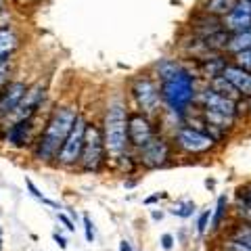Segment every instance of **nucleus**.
<instances>
[{"label": "nucleus", "instance_id": "nucleus-1", "mask_svg": "<svg viewBox=\"0 0 251 251\" xmlns=\"http://www.w3.org/2000/svg\"><path fill=\"white\" fill-rule=\"evenodd\" d=\"M161 88V100L166 113L172 115L178 124H182L191 109L197 105L199 94V74L191 69L188 65H182L176 74L159 82Z\"/></svg>", "mask_w": 251, "mask_h": 251}, {"label": "nucleus", "instance_id": "nucleus-2", "mask_svg": "<svg viewBox=\"0 0 251 251\" xmlns=\"http://www.w3.org/2000/svg\"><path fill=\"white\" fill-rule=\"evenodd\" d=\"M77 120H80V113H77V109L72 105H61L57 109H52L50 117L46 120L42 134L38 136L36 145H34V159L36 161L57 159L63 143L67 140L69 132L74 130Z\"/></svg>", "mask_w": 251, "mask_h": 251}, {"label": "nucleus", "instance_id": "nucleus-3", "mask_svg": "<svg viewBox=\"0 0 251 251\" xmlns=\"http://www.w3.org/2000/svg\"><path fill=\"white\" fill-rule=\"evenodd\" d=\"M128 107L122 99L109 100L103 115V138H105V149L111 159H117L120 155L128 153L130 140H128Z\"/></svg>", "mask_w": 251, "mask_h": 251}, {"label": "nucleus", "instance_id": "nucleus-4", "mask_svg": "<svg viewBox=\"0 0 251 251\" xmlns=\"http://www.w3.org/2000/svg\"><path fill=\"white\" fill-rule=\"evenodd\" d=\"M170 138H172L174 149L184 157L209 155V153H214L220 145L214 136L207 134V132H203L201 128H197V126L186 124V122L178 124Z\"/></svg>", "mask_w": 251, "mask_h": 251}, {"label": "nucleus", "instance_id": "nucleus-5", "mask_svg": "<svg viewBox=\"0 0 251 251\" xmlns=\"http://www.w3.org/2000/svg\"><path fill=\"white\" fill-rule=\"evenodd\" d=\"M130 97L136 105V111L153 117V120L161 113L163 107L161 88H159V80L153 74H138L136 77H132Z\"/></svg>", "mask_w": 251, "mask_h": 251}, {"label": "nucleus", "instance_id": "nucleus-6", "mask_svg": "<svg viewBox=\"0 0 251 251\" xmlns=\"http://www.w3.org/2000/svg\"><path fill=\"white\" fill-rule=\"evenodd\" d=\"M174 153L176 149L172 145V138L159 132L143 149H138L136 159H138V166H143L145 170H163L174 163Z\"/></svg>", "mask_w": 251, "mask_h": 251}, {"label": "nucleus", "instance_id": "nucleus-7", "mask_svg": "<svg viewBox=\"0 0 251 251\" xmlns=\"http://www.w3.org/2000/svg\"><path fill=\"white\" fill-rule=\"evenodd\" d=\"M197 107L199 109H207V111L222 113V115H228V117H234V120H241V115L245 113V100H237V99L226 97V94H220L218 90L211 88L209 84H205L203 88H199Z\"/></svg>", "mask_w": 251, "mask_h": 251}, {"label": "nucleus", "instance_id": "nucleus-8", "mask_svg": "<svg viewBox=\"0 0 251 251\" xmlns=\"http://www.w3.org/2000/svg\"><path fill=\"white\" fill-rule=\"evenodd\" d=\"M105 138H103V128L100 126L88 124L86 128V138H84V149L80 157V168L84 172H97L103 163L105 157Z\"/></svg>", "mask_w": 251, "mask_h": 251}, {"label": "nucleus", "instance_id": "nucleus-9", "mask_svg": "<svg viewBox=\"0 0 251 251\" xmlns=\"http://www.w3.org/2000/svg\"><path fill=\"white\" fill-rule=\"evenodd\" d=\"M86 128H88V122L80 115V120L75 122L74 130L69 132L67 140L63 143L61 151L57 155V163L63 168H74L75 163H80L82 157V149H84V138H86Z\"/></svg>", "mask_w": 251, "mask_h": 251}, {"label": "nucleus", "instance_id": "nucleus-10", "mask_svg": "<svg viewBox=\"0 0 251 251\" xmlns=\"http://www.w3.org/2000/svg\"><path fill=\"white\" fill-rule=\"evenodd\" d=\"M157 134H159V130H157L153 117H149L140 111L130 113V117H128V140H130L132 149H136V151L143 149L149 140H153Z\"/></svg>", "mask_w": 251, "mask_h": 251}, {"label": "nucleus", "instance_id": "nucleus-11", "mask_svg": "<svg viewBox=\"0 0 251 251\" xmlns=\"http://www.w3.org/2000/svg\"><path fill=\"white\" fill-rule=\"evenodd\" d=\"M46 100V86L42 82H36L34 86H29L25 97L21 99V103L17 105V109L13 111V115L9 117V124L13 122H19V120H25V117H34L38 113V109H42Z\"/></svg>", "mask_w": 251, "mask_h": 251}, {"label": "nucleus", "instance_id": "nucleus-12", "mask_svg": "<svg viewBox=\"0 0 251 251\" xmlns=\"http://www.w3.org/2000/svg\"><path fill=\"white\" fill-rule=\"evenodd\" d=\"M230 57L226 52H205L201 57H195V72L199 74V77H203L205 82L214 80V77L222 75L224 67L228 65Z\"/></svg>", "mask_w": 251, "mask_h": 251}, {"label": "nucleus", "instance_id": "nucleus-13", "mask_svg": "<svg viewBox=\"0 0 251 251\" xmlns=\"http://www.w3.org/2000/svg\"><path fill=\"white\" fill-rule=\"evenodd\" d=\"M29 86L21 80L9 82L0 90V122H6L13 115V111L17 109V105L21 103V99L25 97Z\"/></svg>", "mask_w": 251, "mask_h": 251}, {"label": "nucleus", "instance_id": "nucleus-14", "mask_svg": "<svg viewBox=\"0 0 251 251\" xmlns=\"http://www.w3.org/2000/svg\"><path fill=\"white\" fill-rule=\"evenodd\" d=\"M222 25L228 34H239L251 27V2L249 0H239L237 6L222 19Z\"/></svg>", "mask_w": 251, "mask_h": 251}, {"label": "nucleus", "instance_id": "nucleus-15", "mask_svg": "<svg viewBox=\"0 0 251 251\" xmlns=\"http://www.w3.org/2000/svg\"><path fill=\"white\" fill-rule=\"evenodd\" d=\"M31 132H34V117H25V120L13 122L6 126V143L11 147H25L31 143Z\"/></svg>", "mask_w": 251, "mask_h": 251}, {"label": "nucleus", "instance_id": "nucleus-16", "mask_svg": "<svg viewBox=\"0 0 251 251\" xmlns=\"http://www.w3.org/2000/svg\"><path fill=\"white\" fill-rule=\"evenodd\" d=\"M222 75L234 86V88L239 90V94H241V97L245 99V100L251 99V72H247V69L239 67L237 63L228 61V65L224 67Z\"/></svg>", "mask_w": 251, "mask_h": 251}, {"label": "nucleus", "instance_id": "nucleus-17", "mask_svg": "<svg viewBox=\"0 0 251 251\" xmlns=\"http://www.w3.org/2000/svg\"><path fill=\"white\" fill-rule=\"evenodd\" d=\"M19 44H21V38L17 29L9 25V23L0 25V65L11 63V57L17 52Z\"/></svg>", "mask_w": 251, "mask_h": 251}, {"label": "nucleus", "instance_id": "nucleus-18", "mask_svg": "<svg viewBox=\"0 0 251 251\" xmlns=\"http://www.w3.org/2000/svg\"><path fill=\"white\" fill-rule=\"evenodd\" d=\"M220 29H224L222 19L214 17V15H207L203 11H199L197 15H195V19L191 23V31H193V36H197V38H207V36L216 34V31H220Z\"/></svg>", "mask_w": 251, "mask_h": 251}, {"label": "nucleus", "instance_id": "nucleus-19", "mask_svg": "<svg viewBox=\"0 0 251 251\" xmlns=\"http://www.w3.org/2000/svg\"><path fill=\"white\" fill-rule=\"evenodd\" d=\"M232 218L243 220V222H251V182L241 184L237 188V199H234Z\"/></svg>", "mask_w": 251, "mask_h": 251}, {"label": "nucleus", "instance_id": "nucleus-20", "mask_svg": "<svg viewBox=\"0 0 251 251\" xmlns=\"http://www.w3.org/2000/svg\"><path fill=\"white\" fill-rule=\"evenodd\" d=\"M228 216H232V209H230V201L226 195H220L218 201H216V207L214 211H211V224H209V232L216 234L220 232L222 228H226V220H228Z\"/></svg>", "mask_w": 251, "mask_h": 251}, {"label": "nucleus", "instance_id": "nucleus-21", "mask_svg": "<svg viewBox=\"0 0 251 251\" xmlns=\"http://www.w3.org/2000/svg\"><path fill=\"white\" fill-rule=\"evenodd\" d=\"M239 0H201L199 4V11L207 13V15H214L218 19H224L234 6H237Z\"/></svg>", "mask_w": 251, "mask_h": 251}, {"label": "nucleus", "instance_id": "nucleus-22", "mask_svg": "<svg viewBox=\"0 0 251 251\" xmlns=\"http://www.w3.org/2000/svg\"><path fill=\"white\" fill-rule=\"evenodd\" d=\"M224 237H230L234 241H241L251 247V222H243V220H234L224 228Z\"/></svg>", "mask_w": 251, "mask_h": 251}, {"label": "nucleus", "instance_id": "nucleus-23", "mask_svg": "<svg viewBox=\"0 0 251 251\" xmlns=\"http://www.w3.org/2000/svg\"><path fill=\"white\" fill-rule=\"evenodd\" d=\"M251 49V27L245 29V31H239V34H230V42L226 46V54L232 57L241 50H247Z\"/></svg>", "mask_w": 251, "mask_h": 251}, {"label": "nucleus", "instance_id": "nucleus-24", "mask_svg": "<svg viewBox=\"0 0 251 251\" xmlns=\"http://www.w3.org/2000/svg\"><path fill=\"white\" fill-rule=\"evenodd\" d=\"M182 65H184V63L178 61V59H159L153 65V75L161 82V80H166V77H170L172 74H176Z\"/></svg>", "mask_w": 251, "mask_h": 251}, {"label": "nucleus", "instance_id": "nucleus-25", "mask_svg": "<svg viewBox=\"0 0 251 251\" xmlns=\"http://www.w3.org/2000/svg\"><path fill=\"white\" fill-rule=\"evenodd\" d=\"M205 84H209L211 88H214V90H218L220 94H226V97H230V99H237V100H245V99H243L241 94H239V90L234 88V86H232L228 80H226L224 75H218V77H214V80H209V82H205Z\"/></svg>", "mask_w": 251, "mask_h": 251}, {"label": "nucleus", "instance_id": "nucleus-26", "mask_svg": "<svg viewBox=\"0 0 251 251\" xmlns=\"http://www.w3.org/2000/svg\"><path fill=\"white\" fill-rule=\"evenodd\" d=\"M170 214L176 216V218H182V220L191 218L195 214V201L193 199H180V201H176L174 205H172Z\"/></svg>", "mask_w": 251, "mask_h": 251}, {"label": "nucleus", "instance_id": "nucleus-27", "mask_svg": "<svg viewBox=\"0 0 251 251\" xmlns=\"http://www.w3.org/2000/svg\"><path fill=\"white\" fill-rule=\"evenodd\" d=\"M218 251H251V247L245 245V243H241V241H234L230 237H224L222 241L218 243Z\"/></svg>", "mask_w": 251, "mask_h": 251}, {"label": "nucleus", "instance_id": "nucleus-28", "mask_svg": "<svg viewBox=\"0 0 251 251\" xmlns=\"http://www.w3.org/2000/svg\"><path fill=\"white\" fill-rule=\"evenodd\" d=\"M25 186H27V191H29V195H31V197H34V199L42 201L44 205H50V207H54V209H61V205H59V203H54V201H50V199H46L44 195H42V193H40V191H38V188H36V184L31 182L29 178H25Z\"/></svg>", "mask_w": 251, "mask_h": 251}, {"label": "nucleus", "instance_id": "nucleus-29", "mask_svg": "<svg viewBox=\"0 0 251 251\" xmlns=\"http://www.w3.org/2000/svg\"><path fill=\"white\" fill-rule=\"evenodd\" d=\"M211 211L214 209H203L199 218H197V234L199 237H203L207 230H209V224H211Z\"/></svg>", "mask_w": 251, "mask_h": 251}, {"label": "nucleus", "instance_id": "nucleus-30", "mask_svg": "<svg viewBox=\"0 0 251 251\" xmlns=\"http://www.w3.org/2000/svg\"><path fill=\"white\" fill-rule=\"evenodd\" d=\"M230 61H232V63H237L239 67L247 69V72H251V49L241 50V52H237V54H232Z\"/></svg>", "mask_w": 251, "mask_h": 251}, {"label": "nucleus", "instance_id": "nucleus-31", "mask_svg": "<svg viewBox=\"0 0 251 251\" xmlns=\"http://www.w3.org/2000/svg\"><path fill=\"white\" fill-rule=\"evenodd\" d=\"M9 82H11V65L4 63V65H0V90H2Z\"/></svg>", "mask_w": 251, "mask_h": 251}, {"label": "nucleus", "instance_id": "nucleus-32", "mask_svg": "<svg viewBox=\"0 0 251 251\" xmlns=\"http://www.w3.org/2000/svg\"><path fill=\"white\" fill-rule=\"evenodd\" d=\"M84 234H86V241L94 243V228H92V220L88 216H84Z\"/></svg>", "mask_w": 251, "mask_h": 251}, {"label": "nucleus", "instance_id": "nucleus-33", "mask_svg": "<svg viewBox=\"0 0 251 251\" xmlns=\"http://www.w3.org/2000/svg\"><path fill=\"white\" fill-rule=\"evenodd\" d=\"M159 243H161V249L163 251H170L172 247H174V243H176V239L172 237V234H161V239H159Z\"/></svg>", "mask_w": 251, "mask_h": 251}, {"label": "nucleus", "instance_id": "nucleus-34", "mask_svg": "<svg viewBox=\"0 0 251 251\" xmlns=\"http://www.w3.org/2000/svg\"><path fill=\"white\" fill-rule=\"evenodd\" d=\"M59 216V220L63 222V226H65L67 230H75V226H74V222H72V218L69 216H65V214H57Z\"/></svg>", "mask_w": 251, "mask_h": 251}, {"label": "nucleus", "instance_id": "nucleus-35", "mask_svg": "<svg viewBox=\"0 0 251 251\" xmlns=\"http://www.w3.org/2000/svg\"><path fill=\"white\" fill-rule=\"evenodd\" d=\"M159 199H168V193H155L153 197H147V199H145V203H147V205H151V203L159 201Z\"/></svg>", "mask_w": 251, "mask_h": 251}, {"label": "nucleus", "instance_id": "nucleus-36", "mask_svg": "<svg viewBox=\"0 0 251 251\" xmlns=\"http://www.w3.org/2000/svg\"><path fill=\"white\" fill-rule=\"evenodd\" d=\"M52 239H54V243H57L61 249H67V241H65V237H61L59 232H54V234H52Z\"/></svg>", "mask_w": 251, "mask_h": 251}, {"label": "nucleus", "instance_id": "nucleus-37", "mask_svg": "<svg viewBox=\"0 0 251 251\" xmlns=\"http://www.w3.org/2000/svg\"><path fill=\"white\" fill-rule=\"evenodd\" d=\"M151 218L155 220V222H159V220H163V211H157V209H151Z\"/></svg>", "mask_w": 251, "mask_h": 251}, {"label": "nucleus", "instance_id": "nucleus-38", "mask_svg": "<svg viewBox=\"0 0 251 251\" xmlns=\"http://www.w3.org/2000/svg\"><path fill=\"white\" fill-rule=\"evenodd\" d=\"M120 251H132L130 241H122V243H120Z\"/></svg>", "mask_w": 251, "mask_h": 251}, {"label": "nucleus", "instance_id": "nucleus-39", "mask_svg": "<svg viewBox=\"0 0 251 251\" xmlns=\"http://www.w3.org/2000/svg\"><path fill=\"white\" fill-rule=\"evenodd\" d=\"M245 113H249V115H251V99H249V100H245Z\"/></svg>", "mask_w": 251, "mask_h": 251}, {"label": "nucleus", "instance_id": "nucleus-40", "mask_svg": "<svg viewBox=\"0 0 251 251\" xmlns=\"http://www.w3.org/2000/svg\"><path fill=\"white\" fill-rule=\"evenodd\" d=\"M6 9V0H0V13H2Z\"/></svg>", "mask_w": 251, "mask_h": 251}, {"label": "nucleus", "instance_id": "nucleus-41", "mask_svg": "<svg viewBox=\"0 0 251 251\" xmlns=\"http://www.w3.org/2000/svg\"><path fill=\"white\" fill-rule=\"evenodd\" d=\"M136 182H134V180H128V182H126V188H132V186H134Z\"/></svg>", "mask_w": 251, "mask_h": 251}, {"label": "nucleus", "instance_id": "nucleus-42", "mask_svg": "<svg viewBox=\"0 0 251 251\" xmlns=\"http://www.w3.org/2000/svg\"><path fill=\"white\" fill-rule=\"evenodd\" d=\"M249 2H251V0H249Z\"/></svg>", "mask_w": 251, "mask_h": 251}]
</instances>
